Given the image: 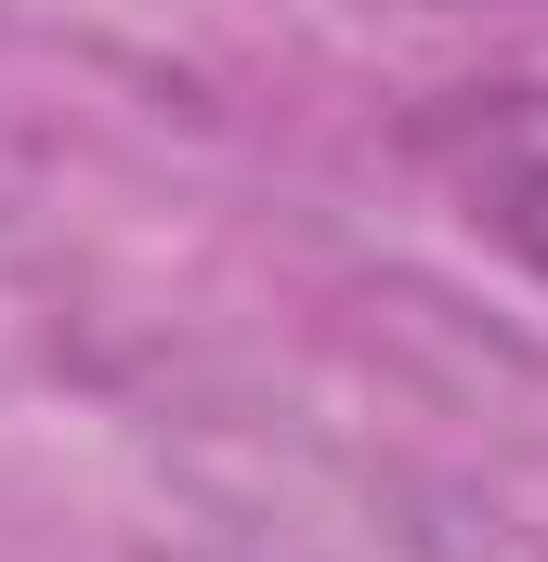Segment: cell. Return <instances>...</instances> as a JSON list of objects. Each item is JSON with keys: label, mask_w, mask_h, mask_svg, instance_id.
I'll list each match as a JSON object with an SVG mask.
<instances>
[{"label": "cell", "mask_w": 548, "mask_h": 562, "mask_svg": "<svg viewBox=\"0 0 548 562\" xmlns=\"http://www.w3.org/2000/svg\"><path fill=\"white\" fill-rule=\"evenodd\" d=\"M431 183L457 196V223L483 249H510L523 276H548V79H496V92H457L431 132Z\"/></svg>", "instance_id": "6da1fadb"}]
</instances>
